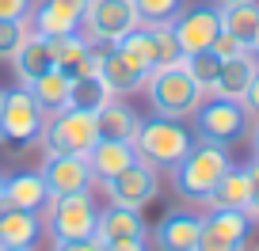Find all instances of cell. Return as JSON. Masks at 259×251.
<instances>
[{"label":"cell","instance_id":"obj_11","mask_svg":"<svg viewBox=\"0 0 259 251\" xmlns=\"http://www.w3.org/2000/svg\"><path fill=\"white\" fill-rule=\"evenodd\" d=\"M38 175L46 179L50 198L80 194V190H92V183H96V175L88 168V156H46Z\"/></svg>","mask_w":259,"mask_h":251},{"label":"cell","instance_id":"obj_9","mask_svg":"<svg viewBox=\"0 0 259 251\" xmlns=\"http://www.w3.org/2000/svg\"><path fill=\"white\" fill-rule=\"evenodd\" d=\"M103 190H107V198H111L114 206L141 210V206H149L156 194H160V175H156V168H149L145 160H134L114 179H107Z\"/></svg>","mask_w":259,"mask_h":251},{"label":"cell","instance_id":"obj_4","mask_svg":"<svg viewBox=\"0 0 259 251\" xmlns=\"http://www.w3.org/2000/svg\"><path fill=\"white\" fill-rule=\"evenodd\" d=\"M191 145H194V137L187 133L183 122H176V118H149V122H141L138 133H134V153H138V160H145L149 168H156V171L176 168Z\"/></svg>","mask_w":259,"mask_h":251},{"label":"cell","instance_id":"obj_18","mask_svg":"<svg viewBox=\"0 0 259 251\" xmlns=\"http://www.w3.org/2000/svg\"><path fill=\"white\" fill-rule=\"evenodd\" d=\"M134 160H138L134 141H107V137H99L96 145L88 148V168H92V175H96L99 183L114 179L122 168H130Z\"/></svg>","mask_w":259,"mask_h":251},{"label":"cell","instance_id":"obj_23","mask_svg":"<svg viewBox=\"0 0 259 251\" xmlns=\"http://www.w3.org/2000/svg\"><path fill=\"white\" fill-rule=\"evenodd\" d=\"M248 198H251V179H248V168H229L225 175L218 179V186L210 190V198H206L202 206H210V210H248Z\"/></svg>","mask_w":259,"mask_h":251},{"label":"cell","instance_id":"obj_26","mask_svg":"<svg viewBox=\"0 0 259 251\" xmlns=\"http://www.w3.org/2000/svg\"><path fill=\"white\" fill-rule=\"evenodd\" d=\"M42 236V217L31 210H0V243H34Z\"/></svg>","mask_w":259,"mask_h":251},{"label":"cell","instance_id":"obj_46","mask_svg":"<svg viewBox=\"0 0 259 251\" xmlns=\"http://www.w3.org/2000/svg\"><path fill=\"white\" fill-rule=\"evenodd\" d=\"M255 251H259V247H255Z\"/></svg>","mask_w":259,"mask_h":251},{"label":"cell","instance_id":"obj_25","mask_svg":"<svg viewBox=\"0 0 259 251\" xmlns=\"http://www.w3.org/2000/svg\"><path fill=\"white\" fill-rule=\"evenodd\" d=\"M27 91H31L34 103L46 111V118H50V114H57V111H65V107L73 103V80H69L61 69H50L46 76L31 80V84H27Z\"/></svg>","mask_w":259,"mask_h":251},{"label":"cell","instance_id":"obj_7","mask_svg":"<svg viewBox=\"0 0 259 251\" xmlns=\"http://www.w3.org/2000/svg\"><path fill=\"white\" fill-rule=\"evenodd\" d=\"M191 118H194V130H198V141H210V145H233L248 133V111L236 99L210 95L198 103V111Z\"/></svg>","mask_w":259,"mask_h":251},{"label":"cell","instance_id":"obj_17","mask_svg":"<svg viewBox=\"0 0 259 251\" xmlns=\"http://www.w3.org/2000/svg\"><path fill=\"white\" fill-rule=\"evenodd\" d=\"M12 65H16V73H19V80H23V84L46 76L50 69H54V38H42V34H34L31 27H27L19 49L12 54Z\"/></svg>","mask_w":259,"mask_h":251},{"label":"cell","instance_id":"obj_21","mask_svg":"<svg viewBox=\"0 0 259 251\" xmlns=\"http://www.w3.org/2000/svg\"><path fill=\"white\" fill-rule=\"evenodd\" d=\"M111 49L141 76V80H149V73L156 69V46H153V31H149V27H134V31H130L126 38H118Z\"/></svg>","mask_w":259,"mask_h":251},{"label":"cell","instance_id":"obj_2","mask_svg":"<svg viewBox=\"0 0 259 251\" xmlns=\"http://www.w3.org/2000/svg\"><path fill=\"white\" fill-rule=\"evenodd\" d=\"M145 91H149V103H153L156 118H191L198 111V103L206 99V91L191 80V73L179 65H164V69H153L145 80Z\"/></svg>","mask_w":259,"mask_h":251},{"label":"cell","instance_id":"obj_37","mask_svg":"<svg viewBox=\"0 0 259 251\" xmlns=\"http://www.w3.org/2000/svg\"><path fill=\"white\" fill-rule=\"evenodd\" d=\"M240 103H244V111H248V118H259V73H255V80H251L248 95H244Z\"/></svg>","mask_w":259,"mask_h":251},{"label":"cell","instance_id":"obj_43","mask_svg":"<svg viewBox=\"0 0 259 251\" xmlns=\"http://www.w3.org/2000/svg\"><path fill=\"white\" fill-rule=\"evenodd\" d=\"M218 4H248V0H218Z\"/></svg>","mask_w":259,"mask_h":251},{"label":"cell","instance_id":"obj_6","mask_svg":"<svg viewBox=\"0 0 259 251\" xmlns=\"http://www.w3.org/2000/svg\"><path fill=\"white\" fill-rule=\"evenodd\" d=\"M46 130V111L34 103V95L27 88L4 91V107H0V141L4 145L27 148L42 137Z\"/></svg>","mask_w":259,"mask_h":251},{"label":"cell","instance_id":"obj_8","mask_svg":"<svg viewBox=\"0 0 259 251\" xmlns=\"http://www.w3.org/2000/svg\"><path fill=\"white\" fill-rule=\"evenodd\" d=\"M96 217L99 206L92 202V190H80V194L50 198L46 228L54 240H84V236H96Z\"/></svg>","mask_w":259,"mask_h":251},{"label":"cell","instance_id":"obj_30","mask_svg":"<svg viewBox=\"0 0 259 251\" xmlns=\"http://www.w3.org/2000/svg\"><path fill=\"white\" fill-rule=\"evenodd\" d=\"M149 31H153V46H156V69L179 65V61H183V49H179V42H176V31H171V27H149Z\"/></svg>","mask_w":259,"mask_h":251},{"label":"cell","instance_id":"obj_12","mask_svg":"<svg viewBox=\"0 0 259 251\" xmlns=\"http://www.w3.org/2000/svg\"><path fill=\"white\" fill-rule=\"evenodd\" d=\"M171 31H176V42H179V49H183V57L187 54H202V49H210L213 38H218L221 16H218V8H210V4H198V8L179 12V19L171 23Z\"/></svg>","mask_w":259,"mask_h":251},{"label":"cell","instance_id":"obj_1","mask_svg":"<svg viewBox=\"0 0 259 251\" xmlns=\"http://www.w3.org/2000/svg\"><path fill=\"white\" fill-rule=\"evenodd\" d=\"M233 168L225 145H210V141H194L187 156L171 168V190L187 202H206L218 179Z\"/></svg>","mask_w":259,"mask_h":251},{"label":"cell","instance_id":"obj_29","mask_svg":"<svg viewBox=\"0 0 259 251\" xmlns=\"http://www.w3.org/2000/svg\"><path fill=\"white\" fill-rule=\"evenodd\" d=\"M183 69L191 73V80L198 84L206 95H210L213 84H218V73H221V57L213 54V49H202V54H187V57H183Z\"/></svg>","mask_w":259,"mask_h":251},{"label":"cell","instance_id":"obj_34","mask_svg":"<svg viewBox=\"0 0 259 251\" xmlns=\"http://www.w3.org/2000/svg\"><path fill=\"white\" fill-rule=\"evenodd\" d=\"M248 168V179H251V198H248V221H259V156H251V164H244Z\"/></svg>","mask_w":259,"mask_h":251},{"label":"cell","instance_id":"obj_5","mask_svg":"<svg viewBox=\"0 0 259 251\" xmlns=\"http://www.w3.org/2000/svg\"><path fill=\"white\" fill-rule=\"evenodd\" d=\"M134 27H141L134 0H88V4H84L80 34L99 49H107L118 38H126Z\"/></svg>","mask_w":259,"mask_h":251},{"label":"cell","instance_id":"obj_13","mask_svg":"<svg viewBox=\"0 0 259 251\" xmlns=\"http://www.w3.org/2000/svg\"><path fill=\"white\" fill-rule=\"evenodd\" d=\"M84 4L88 0H42L34 12V34L42 38H65V34H76L80 31V19H84Z\"/></svg>","mask_w":259,"mask_h":251},{"label":"cell","instance_id":"obj_20","mask_svg":"<svg viewBox=\"0 0 259 251\" xmlns=\"http://www.w3.org/2000/svg\"><path fill=\"white\" fill-rule=\"evenodd\" d=\"M46 202H50V190H46V179L38 171H16V175H8V183H4V206L38 213Z\"/></svg>","mask_w":259,"mask_h":251},{"label":"cell","instance_id":"obj_31","mask_svg":"<svg viewBox=\"0 0 259 251\" xmlns=\"http://www.w3.org/2000/svg\"><path fill=\"white\" fill-rule=\"evenodd\" d=\"M107 91H103V84L96 80V76H84V80H73V103L76 107H88V111H99V107L107 103Z\"/></svg>","mask_w":259,"mask_h":251},{"label":"cell","instance_id":"obj_14","mask_svg":"<svg viewBox=\"0 0 259 251\" xmlns=\"http://www.w3.org/2000/svg\"><path fill=\"white\" fill-rule=\"evenodd\" d=\"M54 69H61L69 80H84V76L99 73V46H92L80 31L65 34L54 42Z\"/></svg>","mask_w":259,"mask_h":251},{"label":"cell","instance_id":"obj_32","mask_svg":"<svg viewBox=\"0 0 259 251\" xmlns=\"http://www.w3.org/2000/svg\"><path fill=\"white\" fill-rule=\"evenodd\" d=\"M213 54L221 57V61H233V57H244V54H251L248 49V42H240V38H233L229 31H218V38H213Z\"/></svg>","mask_w":259,"mask_h":251},{"label":"cell","instance_id":"obj_35","mask_svg":"<svg viewBox=\"0 0 259 251\" xmlns=\"http://www.w3.org/2000/svg\"><path fill=\"white\" fill-rule=\"evenodd\" d=\"M31 0H0V19H8V23H23L31 16Z\"/></svg>","mask_w":259,"mask_h":251},{"label":"cell","instance_id":"obj_28","mask_svg":"<svg viewBox=\"0 0 259 251\" xmlns=\"http://www.w3.org/2000/svg\"><path fill=\"white\" fill-rule=\"evenodd\" d=\"M141 27H171L183 12V0H134Z\"/></svg>","mask_w":259,"mask_h":251},{"label":"cell","instance_id":"obj_45","mask_svg":"<svg viewBox=\"0 0 259 251\" xmlns=\"http://www.w3.org/2000/svg\"><path fill=\"white\" fill-rule=\"evenodd\" d=\"M0 210H4V206H0Z\"/></svg>","mask_w":259,"mask_h":251},{"label":"cell","instance_id":"obj_39","mask_svg":"<svg viewBox=\"0 0 259 251\" xmlns=\"http://www.w3.org/2000/svg\"><path fill=\"white\" fill-rule=\"evenodd\" d=\"M0 251H34V243H0Z\"/></svg>","mask_w":259,"mask_h":251},{"label":"cell","instance_id":"obj_24","mask_svg":"<svg viewBox=\"0 0 259 251\" xmlns=\"http://www.w3.org/2000/svg\"><path fill=\"white\" fill-rule=\"evenodd\" d=\"M96 126H99V137H107V141H134L141 118H138V111L126 107L122 99H107L96 111Z\"/></svg>","mask_w":259,"mask_h":251},{"label":"cell","instance_id":"obj_15","mask_svg":"<svg viewBox=\"0 0 259 251\" xmlns=\"http://www.w3.org/2000/svg\"><path fill=\"white\" fill-rule=\"evenodd\" d=\"M149 236V225L145 217H141V210H130V206H107V210H99L96 217V240L107 243H130V240H145Z\"/></svg>","mask_w":259,"mask_h":251},{"label":"cell","instance_id":"obj_22","mask_svg":"<svg viewBox=\"0 0 259 251\" xmlns=\"http://www.w3.org/2000/svg\"><path fill=\"white\" fill-rule=\"evenodd\" d=\"M96 80L103 84V91H107L111 99H122V95H130V91H138L141 84H145L118 54H114L111 46L99 49V73H96Z\"/></svg>","mask_w":259,"mask_h":251},{"label":"cell","instance_id":"obj_38","mask_svg":"<svg viewBox=\"0 0 259 251\" xmlns=\"http://www.w3.org/2000/svg\"><path fill=\"white\" fill-rule=\"evenodd\" d=\"M103 251H149L145 240H130V243H107Z\"/></svg>","mask_w":259,"mask_h":251},{"label":"cell","instance_id":"obj_40","mask_svg":"<svg viewBox=\"0 0 259 251\" xmlns=\"http://www.w3.org/2000/svg\"><path fill=\"white\" fill-rule=\"evenodd\" d=\"M251 148H255V156H259V118H255V130H251Z\"/></svg>","mask_w":259,"mask_h":251},{"label":"cell","instance_id":"obj_19","mask_svg":"<svg viewBox=\"0 0 259 251\" xmlns=\"http://www.w3.org/2000/svg\"><path fill=\"white\" fill-rule=\"evenodd\" d=\"M259 73V57L255 54H244V57H233V61H221V73H218V84H213L210 95H221V99H236L240 103L248 95L251 80Z\"/></svg>","mask_w":259,"mask_h":251},{"label":"cell","instance_id":"obj_10","mask_svg":"<svg viewBox=\"0 0 259 251\" xmlns=\"http://www.w3.org/2000/svg\"><path fill=\"white\" fill-rule=\"evenodd\" d=\"M248 213L240 210H210L202 217V232H198V247L194 251H244L248 247Z\"/></svg>","mask_w":259,"mask_h":251},{"label":"cell","instance_id":"obj_3","mask_svg":"<svg viewBox=\"0 0 259 251\" xmlns=\"http://www.w3.org/2000/svg\"><path fill=\"white\" fill-rule=\"evenodd\" d=\"M38 141L46 145V156H88V148L99 141L96 111L69 103L65 111L46 118V130Z\"/></svg>","mask_w":259,"mask_h":251},{"label":"cell","instance_id":"obj_33","mask_svg":"<svg viewBox=\"0 0 259 251\" xmlns=\"http://www.w3.org/2000/svg\"><path fill=\"white\" fill-rule=\"evenodd\" d=\"M27 27L23 23H8V19H0V57H12L19 49V42H23Z\"/></svg>","mask_w":259,"mask_h":251},{"label":"cell","instance_id":"obj_42","mask_svg":"<svg viewBox=\"0 0 259 251\" xmlns=\"http://www.w3.org/2000/svg\"><path fill=\"white\" fill-rule=\"evenodd\" d=\"M4 183H8V175L0 171V206H4Z\"/></svg>","mask_w":259,"mask_h":251},{"label":"cell","instance_id":"obj_36","mask_svg":"<svg viewBox=\"0 0 259 251\" xmlns=\"http://www.w3.org/2000/svg\"><path fill=\"white\" fill-rule=\"evenodd\" d=\"M54 251H103V240L84 236V240H54Z\"/></svg>","mask_w":259,"mask_h":251},{"label":"cell","instance_id":"obj_16","mask_svg":"<svg viewBox=\"0 0 259 251\" xmlns=\"http://www.w3.org/2000/svg\"><path fill=\"white\" fill-rule=\"evenodd\" d=\"M198 232H202V217L176 210V213L160 217V225L153 228V240H156V251H194L198 247Z\"/></svg>","mask_w":259,"mask_h":251},{"label":"cell","instance_id":"obj_44","mask_svg":"<svg viewBox=\"0 0 259 251\" xmlns=\"http://www.w3.org/2000/svg\"><path fill=\"white\" fill-rule=\"evenodd\" d=\"M0 107H4V91H0Z\"/></svg>","mask_w":259,"mask_h":251},{"label":"cell","instance_id":"obj_41","mask_svg":"<svg viewBox=\"0 0 259 251\" xmlns=\"http://www.w3.org/2000/svg\"><path fill=\"white\" fill-rule=\"evenodd\" d=\"M251 54L259 57V27H255V34H251Z\"/></svg>","mask_w":259,"mask_h":251},{"label":"cell","instance_id":"obj_27","mask_svg":"<svg viewBox=\"0 0 259 251\" xmlns=\"http://www.w3.org/2000/svg\"><path fill=\"white\" fill-rule=\"evenodd\" d=\"M218 16H221V31H229L233 38L248 42V49H251V34L259 27V4L255 0H248V4H221Z\"/></svg>","mask_w":259,"mask_h":251}]
</instances>
